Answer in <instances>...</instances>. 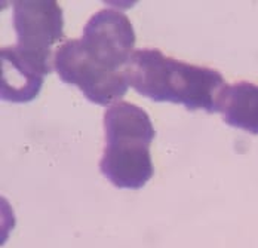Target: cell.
<instances>
[{
	"label": "cell",
	"instance_id": "obj_1",
	"mask_svg": "<svg viewBox=\"0 0 258 248\" xmlns=\"http://www.w3.org/2000/svg\"><path fill=\"white\" fill-rule=\"evenodd\" d=\"M129 86L156 103L182 104L188 110L218 112L221 92L227 86L220 72L166 57L159 49H135L128 69Z\"/></svg>",
	"mask_w": 258,
	"mask_h": 248
},
{
	"label": "cell",
	"instance_id": "obj_2",
	"mask_svg": "<svg viewBox=\"0 0 258 248\" xmlns=\"http://www.w3.org/2000/svg\"><path fill=\"white\" fill-rule=\"evenodd\" d=\"M105 149L100 171L119 189H141L153 177L150 143L156 135L147 112L119 101L104 115Z\"/></svg>",
	"mask_w": 258,
	"mask_h": 248
},
{
	"label": "cell",
	"instance_id": "obj_3",
	"mask_svg": "<svg viewBox=\"0 0 258 248\" xmlns=\"http://www.w3.org/2000/svg\"><path fill=\"white\" fill-rule=\"evenodd\" d=\"M14 27L18 55L39 75L52 72V48L64 37L62 9L55 0H20L14 3Z\"/></svg>",
	"mask_w": 258,
	"mask_h": 248
},
{
	"label": "cell",
	"instance_id": "obj_4",
	"mask_svg": "<svg viewBox=\"0 0 258 248\" xmlns=\"http://www.w3.org/2000/svg\"><path fill=\"white\" fill-rule=\"evenodd\" d=\"M76 45L82 55L108 75H126L135 45V31L129 18L114 9L94 14Z\"/></svg>",
	"mask_w": 258,
	"mask_h": 248
},
{
	"label": "cell",
	"instance_id": "obj_5",
	"mask_svg": "<svg viewBox=\"0 0 258 248\" xmlns=\"http://www.w3.org/2000/svg\"><path fill=\"white\" fill-rule=\"evenodd\" d=\"M53 69L62 82L78 86L86 98L98 106L116 104L129 88L128 75H108L91 64L79 51L76 39L58 46Z\"/></svg>",
	"mask_w": 258,
	"mask_h": 248
},
{
	"label": "cell",
	"instance_id": "obj_6",
	"mask_svg": "<svg viewBox=\"0 0 258 248\" xmlns=\"http://www.w3.org/2000/svg\"><path fill=\"white\" fill-rule=\"evenodd\" d=\"M2 98L11 103H28L39 95L45 76L39 75L18 55L14 45L2 48Z\"/></svg>",
	"mask_w": 258,
	"mask_h": 248
},
{
	"label": "cell",
	"instance_id": "obj_7",
	"mask_svg": "<svg viewBox=\"0 0 258 248\" xmlns=\"http://www.w3.org/2000/svg\"><path fill=\"white\" fill-rule=\"evenodd\" d=\"M218 112L226 124L258 135V85L237 82L227 85L221 92Z\"/></svg>",
	"mask_w": 258,
	"mask_h": 248
}]
</instances>
